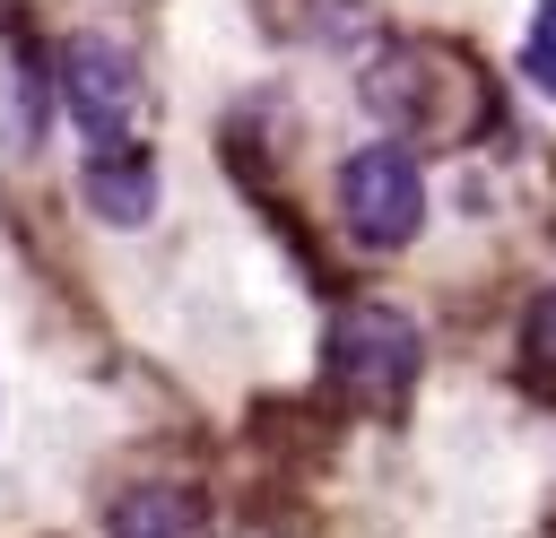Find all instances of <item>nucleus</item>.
Segmentation results:
<instances>
[{
	"label": "nucleus",
	"instance_id": "f257e3e1",
	"mask_svg": "<svg viewBox=\"0 0 556 538\" xmlns=\"http://www.w3.org/2000/svg\"><path fill=\"white\" fill-rule=\"evenodd\" d=\"M417 364H426V338H417L408 312H391V304H348V312L330 321V382H339L348 399L400 408L408 382H417Z\"/></svg>",
	"mask_w": 556,
	"mask_h": 538
},
{
	"label": "nucleus",
	"instance_id": "f03ea898",
	"mask_svg": "<svg viewBox=\"0 0 556 538\" xmlns=\"http://www.w3.org/2000/svg\"><path fill=\"white\" fill-rule=\"evenodd\" d=\"M339 217H348V234L374 243V252L408 243V234L426 226V174H417V156H408L400 139L356 148V156L339 165Z\"/></svg>",
	"mask_w": 556,
	"mask_h": 538
},
{
	"label": "nucleus",
	"instance_id": "7ed1b4c3",
	"mask_svg": "<svg viewBox=\"0 0 556 538\" xmlns=\"http://www.w3.org/2000/svg\"><path fill=\"white\" fill-rule=\"evenodd\" d=\"M61 95H70V113H78V130L96 148H122V130L139 113V61L122 43H104V35H78L61 52Z\"/></svg>",
	"mask_w": 556,
	"mask_h": 538
},
{
	"label": "nucleus",
	"instance_id": "20e7f679",
	"mask_svg": "<svg viewBox=\"0 0 556 538\" xmlns=\"http://www.w3.org/2000/svg\"><path fill=\"white\" fill-rule=\"evenodd\" d=\"M87 208L96 217H113V226H139L148 208H156V165L139 156V148H104L96 165H87Z\"/></svg>",
	"mask_w": 556,
	"mask_h": 538
},
{
	"label": "nucleus",
	"instance_id": "39448f33",
	"mask_svg": "<svg viewBox=\"0 0 556 538\" xmlns=\"http://www.w3.org/2000/svg\"><path fill=\"white\" fill-rule=\"evenodd\" d=\"M113 538H208V503L191 486H139L113 503Z\"/></svg>",
	"mask_w": 556,
	"mask_h": 538
},
{
	"label": "nucleus",
	"instance_id": "423d86ee",
	"mask_svg": "<svg viewBox=\"0 0 556 538\" xmlns=\"http://www.w3.org/2000/svg\"><path fill=\"white\" fill-rule=\"evenodd\" d=\"M521 347H530V364H556V286L530 304V330H521Z\"/></svg>",
	"mask_w": 556,
	"mask_h": 538
},
{
	"label": "nucleus",
	"instance_id": "0eeeda50",
	"mask_svg": "<svg viewBox=\"0 0 556 538\" xmlns=\"http://www.w3.org/2000/svg\"><path fill=\"white\" fill-rule=\"evenodd\" d=\"M521 61H530V78L556 95V17H539V35H530V52H521Z\"/></svg>",
	"mask_w": 556,
	"mask_h": 538
},
{
	"label": "nucleus",
	"instance_id": "6e6552de",
	"mask_svg": "<svg viewBox=\"0 0 556 538\" xmlns=\"http://www.w3.org/2000/svg\"><path fill=\"white\" fill-rule=\"evenodd\" d=\"M547 17H556V9H547Z\"/></svg>",
	"mask_w": 556,
	"mask_h": 538
}]
</instances>
